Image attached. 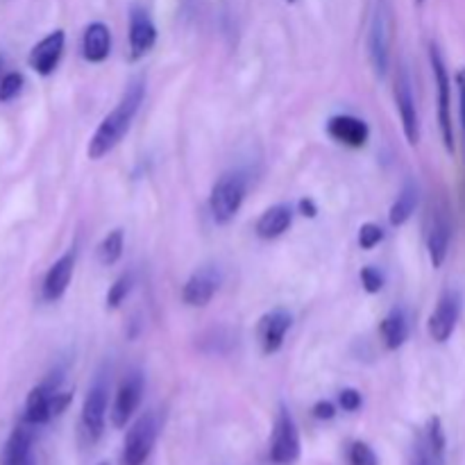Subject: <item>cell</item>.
I'll use <instances>...</instances> for the list:
<instances>
[{"label":"cell","instance_id":"cell-1","mask_svg":"<svg viewBox=\"0 0 465 465\" xmlns=\"http://www.w3.org/2000/svg\"><path fill=\"white\" fill-rule=\"evenodd\" d=\"M143 98H145V82L134 80L130 86H127L125 94H123V98L118 100L116 107L103 118V123L98 125L95 134L91 136L89 141L91 159H103L104 154H109L118 143H121V139L127 134V130H130L132 121H134Z\"/></svg>","mask_w":465,"mask_h":465},{"label":"cell","instance_id":"cell-2","mask_svg":"<svg viewBox=\"0 0 465 465\" xmlns=\"http://www.w3.org/2000/svg\"><path fill=\"white\" fill-rule=\"evenodd\" d=\"M393 9L389 0H375L371 30H368V54L371 64L380 77H386L391 66V48H393Z\"/></svg>","mask_w":465,"mask_h":465},{"label":"cell","instance_id":"cell-3","mask_svg":"<svg viewBox=\"0 0 465 465\" xmlns=\"http://www.w3.org/2000/svg\"><path fill=\"white\" fill-rule=\"evenodd\" d=\"M245 191H248V182H245L243 173H227L213 184L209 209L218 225H227L230 221H234L245 200Z\"/></svg>","mask_w":465,"mask_h":465},{"label":"cell","instance_id":"cell-4","mask_svg":"<svg viewBox=\"0 0 465 465\" xmlns=\"http://www.w3.org/2000/svg\"><path fill=\"white\" fill-rule=\"evenodd\" d=\"M430 62L431 71H434V82L436 91H439V125H440V136H443L445 150L450 154L454 153V125H452V98H450V75L448 66H445L443 53L436 44H430Z\"/></svg>","mask_w":465,"mask_h":465},{"label":"cell","instance_id":"cell-5","mask_svg":"<svg viewBox=\"0 0 465 465\" xmlns=\"http://www.w3.org/2000/svg\"><path fill=\"white\" fill-rule=\"evenodd\" d=\"M109 404V372L100 371L86 393L84 407H82V427L89 440H98L104 431V416Z\"/></svg>","mask_w":465,"mask_h":465},{"label":"cell","instance_id":"cell-6","mask_svg":"<svg viewBox=\"0 0 465 465\" xmlns=\"http://www.w3.org/2000/svg\"><path fill=\"white\" fill-rule=\"evenodd\" d=\"M159 434V422L153 411L143 413L139 420L127 431L125 445H123V465H143L148 461Z\"/></svg>","mask_w":465,"mask_h":465},{"label":"cell","instance_id":"cell-7","mask_svg":"<svg viewBox=\"0 0 465 465\" xmlns=\"http://www.w3.org/2000/svg\"><path fill=\"white\" fill-rule=\"evenodd\" d=\"M300 459V431L289 409L282 407L277 413L271 436V461L277 465H293Z\"/></svg>","mask_w":465,"mask_h":465},{"label":"cell","instance_id":"cell-8","mask_svg":"<svg viewBox=\"0 0 465 465\" xmlns=\"http://www.w3.org/2000/svg\"><path fill=\"white\" fill-rule=\"evenodd\" d=\"M395 104H398L400 118H402V130L409 145H418L420 143V116H418L411 77H409L407 68H400L398 77H395Z\"/></svg>","mask_w":465,"mask_h":465},{"label":"cell","instance_id":"cell-9","mask_svg":"<svg viewBox=\"0 0 465 465\" xmlns=\"http://www.w3.org/2000/svg\"><path fill=\"white\" fill-rule=\"evenodd\" d=\"M59 384H62V372H53V375H48V380H44L30 391L25 402V416H23L27 425H45V422L53 420V402L54 395L59 393Z\"/></svg>","mask_w":465,"mask_h":465},{"label":"cell","instance_id":"cell-10","mask_svg":"<svg viewBox=\"0 0 465 465\" xmlns=\"http://www.w3.org/2000/svg\"><path fill=\"white\" fill-rule=\"evenodd\" d=\"M461 318V295L459 291L448 289L440 295L439 304L430 316V336L436 343H445L457 330V322Z\"/></svg>","mask_w":465,"mask_h":465},{"label":"cell","instance_id":"cell-11","mask_svg":"<svg viewBox=\"0 0 465 465\" xmlns=\"http://www.w3.org/2000/svg\"><path fill=\"white\" fill-rule=\"evenodd\" d=\"M450 241H452V221H450V209L443 203L434 207L431 213L430 232H427V250H430L431 266L440 268L448 259Z\"/></svg>","mask_w":465,"mask_h":465},{"label":"cell","instance_id":"cell-12","mask_svg":"<svg viewBox=\"0 0 465 465\" xmlns=\"http://www.w3.org/2000/svg\"><path fill=\"white\" fill-rule=\"evenodd\" d=\"M141 398H143V377L139 372H130V375L123 380V384L118 386L116 398H114L112 407V422L114 427H125L130 422V418L134 416V411L139 409Z\"/></svg>","mask_w":465,"mask_h":465},{"label":"cell","instance_id":"cell-13","mask_svg":"<svg viewBox=\"0 0 465 465\" xmlns=\"http://www.w3.org/2000/svg\"><path fill=\"white\" fill-rule=\"evenodd\" d=\"M218 286H221V272H218V268L204 266L186 280L184 289H182V300L189 307H204V304L212 302Z\"/></svg>","mask_w":465,"mask_h":465},{"label":"cell","instance_id":"cell-14","mask_svg":"<svg viewBox=\"0 0 465 465\" xmlns=\"http://www.w3.org/2000/svg\"><path fill=\"white\" fill-rule=\"evenodd\" d=\"M291 322H293V318L286 309H272L259 321V343H262L263 354H275L284 345Z\"/></svg>","mask_w":465,"mask_h":465},{"label":"cell","instance_id":"cell-15","mask_svg":"<svg viewBox=\"0 0 465 465\" xmlns=\"http://www.w3.org/2000/svg\"><path fill=\"white\" fill-rule=\"evenodd\" d=\"M327 134L339 143L350 145V148H363L371 139V127L366 121L350 114H341V116H331L327 123Z\"/></svg>","mask_w":465,"mask_h":465},{"label":"cell","instance_id":"cell-16","mask_svg":"<svg viewBox=\"0 0 465 465\" xmlns=\"http://www.w3.org/2000/svg\"><path fill=\"white\" fill-rule=\"evenodd\" d=\"M445 459V431L440 418H431L422 430L416 445V463L413 465H443Z\"/></svg>","mask_w":465,"mask_h":465},{"label":"cell","instance_id":"cell-17","mask_svg":"<svg viewBox=\"0 0 465 465\" xmlns=\"http://www.w3.org/2000/svg\"><path fill=\"white\" fill-rule=\"evenodd\" d=\"M64 41H66L64 30H54L50 32L48 36H44V39L32 48L30 66L35 68L39 75H50V73L57 68L59 59H62V53H64Z\"/></svg>","mask_w":465,"mask_h":465},{"label":"cell","instance_id":"cell-18","mask_svg":"<svg viewBox=\"0 0 465 465\" xmlns=\"http://www.w3.org/2000/svg\"><path fill=\"white\" fill-rule=\"evenodd\" d=\"M157 41V27L145 9L134 7L130 14V50L132 59H139L150 53V48Z\"/></svg>","mask_w":465,"mask_h":465},{"label":"cell","instance_id":"cell-19","mask_svg":"<svg viewBox=\"0 0 465 465\" xmlns=\"http://www.w3.org/2000/svg\"><path fill=\"white\" fill-rule=\"evenodd\" d=\"M73 268H75V252H66L64 257H59L57 262L50 266L48 275L44 280V300L48 302H57L64 293H66L68 284H71Z\"/></svg>","mask_w":465,"mask_h":465},{"label":"cell","instance_id":"cell-20","mask_svg":"<svg viewBox=\"0 0 465 465\" xmlns=\"http://www.w3.org/2000/svg\"><path fill=\"white\" fill-rule=\"evenodd\" d=\"M112 53V32L104 23L95 21L84 30V39H82V54L86 62L100 64L109 57Z\"/></svg>","mask_w":465,"mask_h":465},{"label":"cell","instance_id":"cell-21","mask_svg":"<svg viewBox=\"0 0 465 465\" xmlns=\"http://www.w3.org/2000/svg\"><path fill=\"white\" fill-rule=\"evenodd\" d=\"M293 223V209L289 204H275V207L266 209L262 218L257 221V236L259 239H280Z\"/></svg>","mask_w":465,"mask_h":465},{"label":"cell","instance_id":"cell-22","mask_svg":"<svg viewBox=\"0 0 465 465\" xmlns=\"http://www.w3.org/2000/svg\"><path fill=\"white\" fill-rule=\"evenodd\" d=\"M3 465H32V431L27 422L9 434L5 443Z\"/></svg>","mask_w":465,"mask_h":465},{"label":"cell","instance_id":"cell-23","mask_svg":"<svg viewBox=\"0 0 465 465\" xmlns=\"http://www.w3.org/2000/svg\"><path fill=\"white\" fill-rule=\"evenodd\" d=\"M380 330H381V339H384L386 348L389 350L402 348L409 339L407 313H404L402 309H393V312L381 321Z\"/></svg>","mask_w":465,"mask_h":465},{"label":"cell","instance_id":"cell-24","mask_svg":"<svg viewBox=\"0 0 465 465\" xmlns=\"http://www.w3.org/2000/svg\"><path fill=\"white\" fill-rule=\"evenodd\" d=\"M418 200H420V195H418V184L416 182H407L404 189L400 191L398 200L393 203V207H391V213H389L391 225L393 227L404 225V223L416 213Z\"/></svg>","mask_w":465,"mask_h":465},{"label":"cell","instance_id":"cell-25","mask_svg":"<svg viewBox=\"0 0 465 465\" xmlns=\"http://www.w3.org/2000/svg\"><path fill=\"white\" fill-rule=\"evenodd\" d=\"M123 241H125V236H123V230H112L107 236H104L103 241H100L98 262L103 263V266H114V263L121 259Z\"/></svg>","mask_w":465,"mask_h":465},{"label":"cell","instance_id":"cell-26","mask_svg":"<svg viewBox=\"0 0 465 465\" xmlns=\"http://www.w3.org/2000/svg\"><path fill=\"white\" fill-rule=\"evenodd\" d=\"M132 286H134V275H132V272H127V275H121V277H118V280L114 282L112 289H109V295H107V304H109V309L121 307L123 300H125L127 295H130Z\"/></svg>","mask_w":465,"mask_h":465},{"label":"cell","instance_id":"cell-27","mask_svg":"<svg viewBox=\"0 0 465 465\" xmlns=\"http://www.w3.org/2000/svg\"><path fill=\"white\" fill-rule=\"evenodd\" d=\"M23 84H25V80H23L21 73H7L0 82V103H9V100L16 98L23 91Z\"/></svg>","mask_w":465,"mask_h":465},{"label":"cell","instance_id":"cell-28","mask_svg":"<svg viewBox=\"0 0 465 465\" xmlns=\"http://www.w3.org/2000/svg\"><path fill=\"white\" fill-rule=\"evenodd\" d=\"M348 457H350V465H380V461H377V454L372 452L371 445L361 443V440L350 445Z\"/></svg>","mask_w":465,"mask_h":465},{"label":"cell","instance_id":"cell-29","mask_svg":"<svg viewBox=\"0 0 465 465\" xmlns=\"http://www.w3.org/2000/svg\"><path fill=\"white\" fill-rule=\"evenodd\" d=\"M381 241H384V230L380 225H375V223H363L361 230H359V245L363 250H372Z\"/></svg>","mask_w":465,"mask_h":465},{"label":"cell","instance_id":"cell-30","mask_svg":"<svg viewBox=\"0 0 465 465\" xmlns=\"http://www.w3.org/2000/svg\"><path fill=\"white\" fill-rule=\"evenodd\" d=\"M361 284L368 293H380V291L384 289V275H381L377 268L366 266L361 271Z\"/></svg>","mask_w":465,"mask_h":465},{"label":"cell","instance_id":"cell-31","mask_svg":"<svg viewBox=\"0 0 465 465\" xmlns=\"http://www.w3.org/2000/svg\"><path fill=\"white\" fill-rule=\"evenodd\" d=\"M459 89V125H461V136H463V148H465V68L457 73L454 77Z\"/></svg>","mask_w":465,"mask_h":465},{"label":"cell","instance_id":"cell-32","mask_svg":"<svg viewBox=\"0 0 465 465\" xmlns=\"http://www.w3.org/2000/svg\"><path fill=\"white\" fill-rule=\"evenodd\" d=\"M361 393H359V391H354V389H345V391H341V395H339V404L341 407H343V411H357V409H361Z\"/></svg>","mask_w":465,"mask_h":465},{"label":"cell","instance_id":"cell-33","mask_svg":"<svg viewBox=\"0 0 465 465\" xmlns=\"http://www.w3.org/2000/svg\"><path fill=\"white\" fill-rule=\"evenodd\" d=\"M313 416H316L318 420H331V418L336 416V407L331 402H318L316 407H313Z\"/></svg>","mask_w":465,"mask_h":465},{"label":"cell","instance_id":"cell-34","mask_svg":"<svg viewBox=\"0 0 465 465\" xmlns=\"http://www.w3.org/2000/svg\"><path fill=\"white\" fill-rule=\"evenodd\" d=\"M300 212H302V216L316 218L318 207H316V204H313L312 198H302V200H300Z\"/></svg>","mask_w":465,"mask_h":465},{"label":"cell","instance_id":"cell-35","mask_svg":"<svg viewBox=\"0 0 465 465\" xmlns=\"http://www.w3.org/2000/svg\"><path fill=\"white\" fill-rule=\"evenodd\" d=\"M416 3H418V5H422V3H425V0H416Z\"/></svg>","mask_w":465,"mask_h":465},{"label":"cell","instance_id":"cell-36","mask_svg":"<svg viewBox=\"0 0 465 465\" xmlns=\"http://www.w3.org/2000/svg\"><path fill=\"white\" fill-rule=\"evenodd\" d=\"M286 3H295V0H286Z\"/></svg>","mask_w":465,"mask_h":465}]
</instances>
